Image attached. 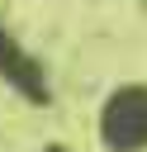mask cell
Segmentation results:
<instances>
[{"label": "cell", "instance_id": "obj_2", "mask_svg": "<svg viewBox=\"0 0 147 152\" xmlns=\"http://www.w3.org/2000/svg\"><path fill=\"white\" fill-rule=\"evenodd\" d=\"M0 71H5V76H9V81L24 90V95H43V81H38V71L28 66V57H24V52H19V48H14L5 33H0Z\"/></svg>", "mask_w": 147, "mask_h": 152}, {"label": "cell", "instance_id": "obj_1", "mask_svg": "<svg viewBox=\"0 0 147 152\" xmlns=\"http://www.w3.org/2000/svg\"><path fill=\"white\" fill-rule=\"evenodd\" d=\"M100 133H104V142L119 147V152L142 147V142H147V90H142V86L119 90V95L109 100V109H104Z\"/></svg>", "mask_w": 147, "mask_h": 152}]
</instances>
